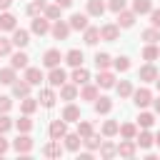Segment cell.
Listing matches in <instances>:
<instances>
[{
  "label": "cell",
  "instance_id": "obj_48",
  "mask_svg": "<svg viewBox=\"0 0 160 160\" xmlns=\"http://www.w3.org/2000/svg\"><path fill=\"white\" fill-rule=\"evenodd\" d=\"M10 128H12V120H10L5 112H0V132H8Z\"/></svg>",
  "mask_w": 160,
  "mask_h": 160
},
{
  "label": "cell",
  "instance_id": "obj_51",
  "mask_svg": "<svg viewBox=\"0 0 160 160\" xmlns=\"http://www.w3.org/2000/svg\"><path fill=\"white\" fill-rule=\"evenodd\" d=\"M10 108H12V100L8 95H0V112H8Z\"/></svg>",
  "mask_w": 160,
  "mask_h": 160
},
{
  "label": "cell",
  "instance_id": "obj_50",
  "mask_svg": "<svg viewBox=\"0 0 160 160\" xmlns=\"http://www.w3.org/2000/svg\"><path fill=\"white\" fill-rule=\"evenodd\" d=\"M10 50H12V40L0 38V55H10Z\"/></svg>",
  "mask_w": 160,
  "mask_h": 160
},
{
  "label": "cell",
  "instance_id": "obj_41",
  "mask_svg": "<svg viewBox=\"0 0 160 160\" xmlns=\"http://www.w3.org/2000/svg\"><path fill=\"white\" fill-rule=\"evenodd\" d=\"M118 128H120V125H118L115 120H105V122H102V135H105V138H112V135H118Z\"/></svg>",
  "mask_w": 160,
  "mask_h": 160
},
{
  "label": "cell",
  "instance_id": "obj_3",
  "mask_svg": "<svg viewBox=\"0 0 160 160\" xmlns=\"http://www.w3.org/2000/svg\"><path fill=\"white\" fill-rule=\"evenodd\" d=\"M12 148H15L20 155H28V152L32 150V138H30L28 132H20L18 140H12Z\"/></svg>",
  "mask_w": 160,
  "mask_h": 160
},
{
  "label": "cell",
  "instance_id": "obj_47",
  "mask_svg": "<svg viewBox=\"0 0 160 160\" xmlns=\"http://www.w3.org/2000/svg\"><path fill=\"white\" fill-rule=\"evenodd\" d=\"M82 142H85V148H88V150H98V148H100V142H102V140H100V138H98V135H90V138H85V140H82Z\"/></svg>",
  "mask_w": 160,
  "mask_h": 160
},
{
  "label": "cell",
  "instance_id": "obj_10",
  "mask_svg": "<svg viewBox=\"0 0 160 160\" xmlns=\"http://www.w3.org/2000/svg\"><path fill=\"white\" fill-rule=\"evenodd\" d=\"M68 25H70V30H85L88 28V15L85 12H72Z\"/></svg>",
  "mask_w": 160,
  "mask_h": 160
},
{
  "label": "cell",
  "instance_id": "obj_57",
  "mask_svg": "<svg viewBox=\"0 0 160 160\" xmlns=\"http://www.w3.org/2000/svg\"><path fill=\"white\" fill-rule=\"evenodd\" d=\"M155 85H158V90H160V75H158V78H155Z\"/></svg>",
  "mask_w": 160,
  "mask_h": 160
},
{
  "label": "cell",
  "instance_id": "obj_14",
  "mask_svg": "<svg viewBox=\"0 0 160 160\" xmlns=\"http://www.w3.org/2000/svg\"><path fill=\"white\" fill-rule=\"evenodd\" d=\"M98 88H115V75L108 72V70H98V80H95Z\"/></svg>",
  "mask_w": 160,
  "mask_h": 160
},
{
  "label": "cell",
  "instance_id": "obj_55",
  "mask_svg": "<svg viewBox=\"0 0 160 160\" xmlns=\"http://www.w3.org/2000/svg\"><path fill=\"white\" fill-rule=\"evenodd\" d=\"M12 5V0H0V10H8Z\"/></svg>",
  "mask_w": 160,
  "mask_h": 160
},
{
  "label": "cell",
  "instance_id": "obj_26",
  "mask_svg": "<svg viewBox=\"0 0 160 160\" xmlns=\"http://www.w3.org/2000/svg\"><path fill=\"white\" fill-rule=\"evenodd\" d=\"M62 120H65V122H78V120H80V108H78V105H68V108L62 110Z\"/></svg>",
  "mask_w": 160,
  "mask_h": 160
},
{
  "label": "cell",
  "instance_id": "obj_9",
  "mask_svg": "<svg viewBox=\"0 0 160 160\" xmlns=\"http://www.w3.org/2000/svg\"><path fill=\"white\" fill-rule=\"evenodd\" d=\"M65 132H68V128H65V120H52L50 122V140H62L65 138Z\"/></svg>",
  "mask_w": 160,
  "mask_h": 160
},
{
  "label": "cell",
  "instance_id": "obj_18",
  "mask_svg": "<svg viewBox=\"0 0 160 160\" xmlns=\"http://www.w3.org/2000/svg\"><path fill=\"white\" fill-rule=\"evenodd\" d=\"M28 60H30V58H28L22 50H18V52H12V58H10V65H12L15 70H25V68H28Z\"/></svg>",
  "mask_w": 160,
  "mask_h": 160
},
{
  "label": "cell",
  "instance_id": "obj_13",
  "mask_svg": "<svg viewBox=\"0 0 160 160\" xmlns=\"http://www.w3.org/2000/svg\"><path fill=\"white\" fill-rule=\"evenodd\" d=\"M28 42H30V32L22 30V28H15V30H12V45H15V48H25Z\"/></svg>",
  "mask_w": 160,
  "mask_h": 160
},
{
  "label": "cell",
  "instance_id": "obj_22",
  "mask_svg": "<svg viewBox=\"0 0 160 160\" xmlns=\"http://www.w3.org/2000/svg\"><path fill=\"white\" fill-rule=\"evenodd\" d=\"M110 110H112V100L98 95V98H95V112H98V115H108Z\"/></svg>",
  "mask_w": 160,
  "mask_h": 160
},
{
  "label": "cell",
  "instance_id": "obj_58",
  "mask_svg": "<svg viewBox=\"0 0 160 160\" xmlns=\"http://www.w3.org/2000/svg\"><path fill=\"white\" fill-rule=\"evenodd\" d=\"M155 142H158V145H160V132H158V135H155Z\"/></svg>",
  "mask_w": 160,
  "mask_h": 160
},
{
  "label": "cell",
  "instance_id": "obj_12",
  "mask_svg": "<svg viewBox=\"0 0 160 160\" xmlns=\"http://www.w3.org/2000/svg\"><path fill=\"white\" fill-rule=\"evenodd\" d=\"M135 18L138 15L132 10H120L118 12V28H132L135 25Z\"/></svg>",
  "mask_w": 160,
  "mask_h": 160
},
{
  "label": "cell",
  "instance_id": "obj_2",
  "mask_svg": "<svg viewBox=\"0 0 160 160\" xmlns=\"http://www.w3.org/2000/svg\"><path fill=\"white\" fill-rule=\"evenodd\" d=\"M132 102H135L138 108H148V105L152 102V92H150L148 88H138V90H132Z\"/></svg>",
  "mask_w": 160,
  "mask_h": 160
},
{
  "label": "cell",
  "instance_id": "obj_54",
  "mask_svg": "<svg viewBox=\"0 0 160 160\" xmlns=\"http://www.w3.org/2000/svg\"><path fill=\"white\" fill-rule=\"evenodd\" d=\"M55 2H58V5H60V8H62V10H65V8H70V5H72V0H55Z\"/></svg>",
  "mask_w": 160,
  "mask_h": 160
},
{
  "label": "cell",
  "instance_id": "obj_11",
  "mask_svg": "<svg viewBox=\"0 0 160 160\" xmlns=\"http://www.w3.org/2000/svg\"><path fill=\"white\" fill-rule=\"evenodd\" d=\"M30 30L35 32V35H45V32H50V20L48 18H32V25H30Z\"/></svg>",
  "mask_w": 160,
  "mask_h": 160
},
{
  "label": "cell",
  "instance_id": "obj_24",
  "mask_svg": "<svg viewBox=\"0 0 160 160\" xmlns=\"http://www.w3.org/2000/svg\"><path fill=\"white\" fill-rule=\"evenodd\" d=\"M25 80L30 85H40L42 82V70L40 68H25Z\"/></svg>",
  "mask_w": 160,
  "mask_h": 160
},
{
  "label": "cell",
  "instance_id": "obj_39",
  "mask_svg": "<svg viewBox=\"0 0 160 160\" xmlns=\"http://www.w3.org/2000/svg\"><path fill=\"white\" fill-rule=\"evenodd\" d=\"M15 128H18V132H30V130H32V120H30V115H22L20 120H15Z\"/></svg>",
  "mask_w": 160,
  "mask_h": 160
},
{
  "label": "cell",
  "instance_id": "obj_17",
  "mask_svg": "<svg viewBox=\"0 0 160 160\" xmlns=\"http://www.w3.org/2000/svg\"><path fill=\"white\" fill-rule=\"evenodd\" d=\"M82 50H78V48H72V50H68V55H65V62L70 65V68H78V65H82Z\"/></svg>",
  "mask_w": 160,
  "mask_h": 160
},
{
  "label": "cell",
  "instance_id": "obj_6",
  "mask_svg": "<svg viewBox=\"0 0 160 160\" xmlns=\"http://www.w3.org/2000/svg\"><path fill=\"white\" fill-rule=\"evenodd\" d=\"M48 82L52 85V88H60L62 82H68V72L58 65V68H50V75H48Z\"/></svg>",
  "mask_w": 160,
  "mask_h": 160
},
{
  "label": "cell",
  "instance_id": "obj_44",
  "mask_svg": "<svg viewBox=\"0 0 160 160\" xmlns=\"http://www.w3.org/2000/svg\"><path fill=\"white\" fill-rule=\"evenodd\" d=\"M78 135H80L82 140H85V138H90V135H92V125H90L88 120H82V122L78 120Z\"/></svg>",
  "mask_w": 160,
  "mask_h": 160
},
{
  "label": "cell",
  "instance_id": "obj_43",
  "mask_svg": "<svg viewBox=\"0 0 160 160\" xmlns=\"http://www.w3.org/2000/svg\"><path fill=\"white\" fill-rule=\"evenodd\" d=\"M42 10H45V0H32L30 8H28V15H30V18H38Z\"/></svg>",
  "mask_w": 160,
  "mask_h": 160
},
{
  "label": "cell",
  "instance_id": "obj_45",
  "mask_svg": "<svg viewBox=\"0 0 160 160\" xmlns=\"http://www.w3.org/2000/svg\"><path fill=\"white\" fill-rule=\"evenodd\" d=\"M112 65H115L118 72H125V70H130V58H125V55H122V58H115Z\"/></svg>",
  "mask_w": 160,
  "mask_h": 160
},
{
  "label": "cell",
  "instance_id": "obj_53",
  "mask_svg": "<svg viewBox=\"0 0 160 160\" xmlns=\"http://www.w3.org/2000/svg\"><path fill=\"white\" fill-rule=\"evenodd\" d=\"M8 148H10V142L5 140V132H0V155H5V152H8Z\"/></svg>",
  "mask_w": 160,
  "mask_h": 160
},
{
  "label": "cell",
  "instance_id": "obj_19",
  "mask_svg": "<svg viewBox=\"0 0 160 160\" xmlns=\"http://www.w3.org/2000/svg\"><path fill=\"white\" fill-rule=\"evenodd\" d=\"M30 88H32V85H30L28 80H15V82H12V95H15V98H25V95H30Z\"/></svg>",
  "mask_w": 160,
  "mask_h": 160
},
{
  "label": "cell",
  "instance_id": "obj_34",
  "mask_svg": "<svg viewBox=\"0 0 160 160\" xmlns=\"http://www.w3.org/2000/svg\"><path fill=\"white\" fill-rule=\"evenodd\" d=\"M118 132H120L122 138H128V140H135V135H138V128H135L132 122H122V125L118 128Z\"/></svg>",
  "mask_w": 160,
  "mask_h": 160
},
{
  "label": "cell",
  "instance_id": "obj_36",
  "mask_svg": "<svg viewBox=\"0 0 160 160\" xmlns=\"http://www.w3.org/2000/svg\"><path fill=\"white\" fill-rule=\"evenodd\" d=\"M42 155H48V158H60V155H62V148L58 145V140H52L50 145L42 148Z\"/></svg>",
  "mask_w": 160,
  "mask_h": 160
},
{
  "label": "cell",
  "instance_id": "obj_37",
  "mask_svg": "<svg viewBox=\"0 0 160 160\" xmlns=\"http://www.w3.org/2000/svg\"><path fill=\"white\" fill-rule=\"evenodd\" d=\"M42 12H45V18H48V20H60V12H62V8L55 2V5H45V10H42Z\"/></svg>",
  "mask_w": 160,
  "mask_h": 160
},
{
  "label": "cell",
  "instance_id": "obj_33",
  "mask_svg": "<svg viewBox=\"0 0 160 160\" xmlns=\"http://www.w3.org/2000/svg\"><path fill=\"white\" fill-rule=\"evenodd\" d=\"M110 65H112V58H110L108 52H98V55H95V68H98V70H108Z\"/></svg>",
  "mask_w": 160,
  "mask_h": 160
},
{
  "label": "cell",
  "instance_id": "obj_38",
  "mask_svg": "<svg viewBox=\"0 0 160 160\" xmlns=\"http://www.w3.org/2000/svg\"><path fill=\"white\" fill-rule=\"evenodd\" d=\"M80 98L82 100H95L98 98V85H82V90H80Z\"/></svg>",
  "mask_w": 160,
  "mask_h": 160
},
{
  "label": "cell",
  "instance_id": "obj_16",
  "mask_svg": "<svg viewBox=\"0 0 160 160\" xmlns=\"http://www.w3.org/2000/svg\"><path fill=\"white\" fill-rule=\"evenodd\" d=\"M70 80H72V82H75V85L80 88V85H85V82L90 80V72H88V70H85L82 65H78V68L72 70V75H70Z\"/></svg>",
  "mask_w": 160,
  "mask_h": 160
},
{
  "label": "cell",
  "instance_id": "obj_28",
  "mask_svg": "<svg viewBox=\"0 0 160 160\" xmlns=\"http://www.w3.org/2000/svg\"><path fill=\"white\" fill-rule=\"evenodd\" d=\"M102 12H105V2H102V0H88V15L100 18Z\"/></svg>",
  "mask_w": 160,
  "mask_h": 160
},
{
  "label": "cell",
  "instance_id": "obj_42",
  "mask_svg": "<svg viewBox=\"0 0 160 160\" xmlns=\"http://www.w3.org/2000/svg\"><path fill=\"white\" fill-rule=\"evenodd\" d=\"M142 40H145V42H158V40H160V28H148V30H142Z\"/></svg>",
  "mask_w": 160,
  "mask_h": 160
},
{
  "label": "cell",
  "instance_id": "obj_7",
  "mask_svg": "<svg viewBox=\"0 0 160 160\" xmlns=\"http://www.w3.org/2000/svg\"><path fill=\"white\" fill-rule=\"evenodd\" d=\"M135 152H138V142L135 140H120V145H118V155L120 158H135Z\"/></svg>",
  "mask_w": 160,
  "mask_h": 160
},
{
  "label": "cell",
  "instance_id": "obj_21",
  "mask_svg": "<svg viewBox=\"0 0 160 160\" xmlns=\"http://www.w3.org/2000/svg\"><path fill=\"white\" fill-rule=\"evenodd\" d=\"M38 105H40V102H38L35 98H30V95H25V98L20 100V110H22V115H32V112L38 110Z\"/></svg>",
  "mask_w": 160,
  "mask_h": 160
},
{
  "label": "cell",
  "instance_id": "obj_31",
  "mask_svg": "<svg viewBox=\"0 0 160 160\" xmlns=\"http://www.w3.org/2000/svg\"><path fill=\"white\" fill-rule=\"evenodd\" d=\"M15 80H18V78H15V68H12V65L0 70V85H12Z\"/></svg>",
  "mask_w": 160,
  "mask_h": 160
},
{
  "label": "cell",
  "instance_id": "obj_8",
  "mask_svg": "<svg viewBox=\"0 0 160 160\" xmlns=\"http://www.w3.org/2000/svg\"><path fill=\"white\" fill-rule=\"evenodd\" d=\"M60 60H65V58H62V55H60V50H55V48L45 50V55H42V65H45V68H58V65H60Z\"/></svg>",
  "mask_w": 160,
  "mask_h": 160
},
{
  "label": "cell",
  "instance_id": "obj_23",
  "mask_svg": "<svg viewBox=\"0 0 160 160\" xmlns=\"http://www.w3.org/2000/svg\"><path fill=\"white\" fill-rule=\"evenodd\" d=\"M158 58H160V48H158L155 42H148V45L142 48V60L152 62V60H158Z\"/></svg>",
  "mask_w": 160,
  "mask_h": 160
},
{
  "label": "cell",
  "instance_id": "obj_56",
  "mask_svg": "<svg viewBox=\"0 0 160 160\" xmlns=\"http://www.w3.org/2000/svg\"><path fill=\"white\" fill-rule=\"evenodd\" d=\"M152 108H155V112L160 115V98H155V100H152Z\"/></svg>",
  "mask_w": 160,
  "mask_h": 160
},
{
  "label": "cell",
  "instance_id": "obj_4",
  "mask_svg": "<svg viewBox=\"0 0 160 160\" xmlns=\"http://www.w3.org/2000/svg\"><path fill=\"white\" fill-rule=\"evenodd\" d=\"M50 32H52L55 40H68V35H70V25H68L65 20H55V25H50Z\"/></svg>",
  "mask_w": 160,
  "mask_h": 160
},
{
  "label": "cell",
  "instance_id": "obj_29",
  "mask_svg": "<svg viewBox=\"0 0 160 160\" xmlns=\"http://www.w3.org/2000/svg\"><path fill=\"white\" fill-rule=\"evenodd\" d=\"M15 20H18V18H15L12 12H2V15H0V30H15V28H18Z\"/></svg>",
  "mask_w": 160,
  "mask_h": 160
},
{
  "label": "cell",
  "instance_id": "obj_32",
  "mask_svg": "<svg viewBox=\"0 0 160 160\" xmlns=\"http://www.w3.org/2000/svg\"><path fill=\"white\" fill-rule=\"evenodd\" d=\"M152 10V2L150 0H132V12L135 15H145Z\"/></svg>",
  "mask_w": 160,
  "mask_h": 160
},
{
  "label": "cell",
  "instance_id": "obj_27",
  "mask_svg": "<svg viewBox=\"0 0 160 160\" xmlns=\"http://www.w3.org/2000/svg\"><path fill=\"white\" fill-rule=\"evenodd\" d=\"M135 142H138L140 148H145V150H148V148H152L155 138H152V135L148 132V128H142V132H140V135H135Z\"/></svg>",
  "mask_w": 160,
  "mask_h": 160
},
{
  "label": "cell",
  "instance_id": "obj_35",
  "mask_svg": "<svg viewBox=\"0 0 160 160\" xmlns=\"http://www.w3.org/2000/svg\"><path fill=\"white\" fill-rule=\"evenodd\" d=\"M115 90H118L120 98H130V95H132V85H130V80H120V82H115Z\"/></svg>",
  "mask_w": 160,
  "mask_h": 160
},
{
  "label": "cell",
  "instance_id": "obj_49",
  "mask_svg": "<svg viewBox=\"0 0 160 160\" xmlns=\"http://www.w3.org/2000/svg\"><path fill=\"white\" fill-rule=\"evenodd\" d=\"M108 8H110L115 15H118L120 10H125V0H110V2H108Z\"/></svg>",
  "mask_w": 160,
  "mask_h": 160
},
{
  "label": "cell",
  "instance_id": "obj_40",
  "mask_svg": "<svg viewBox=\"0 0 160 160\" xmlns=\"http://www.w3.org/2000/svg\"><path fill=\"white\" fill-rule=\"evenodd\" d=\"M112 155H118V145H112V142H100V158H112Z\"/></svg>",
  "mask_w": 160,
  "mask_h": 160
},
{
  "label": "cell",
  "instance_id": "obj_30",
  "mask_svg": "<svg viewBox=\"0 0 160 160\" xmlns=\"http://www.w3.org/2000/svg\"><path fill=\"white\" fill-rule=\"evenodd\" d=\"M55 100H58V98H55V92H52V90H40L38 102H40L42 108H52V105H55Z\"/></svg>",
  "mask_w": 160,
  "mask_h": 160
},
{
  "label": "cell",
  "instance_id": "obj_46",
  "mask_svg": "<svg viewBox=\"0 0 160 160\" xmlns=\"http://www.w3.org/2000/svg\"><path fill=\"white\" fill-rule=\"evenodd\" d=\"M152 122H155L152 112H140V115H138V125H140V128H150Z\"/></svg>",
  "mask_w": 160,
  "mask_h": 160
},
{
  "label": "cell",
  "instance_id": "obj_1",
  "mask_svg": "<svg viewBox=\"0 0 160 160\" xmlns=\"http://www.w3.org/2000/svg\"><path fill=\"white\" fill-rule=\"evenodd\" d=\"M118 38H120V28H118V22H108V25L100 28V40H105V42H115Z\"/></svg>",
  "mask_w": 160,
  "mask_h": 160
},
{
  "label": "cell",
  "instance_id": "obj_20",
  "mask_svg": "<svg viewBox=\"0 0 160 160\" xmlns=\"http://www.w3.org/2000/svg\"><path fill=\"white\" fill-rule=\"evenodd\" d=\"M60 98L62 100H75L78 98V85L75 82H62L60 85Z\"/></svg>",
  "mask_w": 160,
  "mask_h": 160
},
{
  "label": "cell",
  "instance_id": "obj_25",
  "mask_svg": "<svg viewBox=\"0 0 160 160\" xmlns=\"http://www.w3.org/2000/svg\"><path fill=\"white\" fill-rule=\"evenodd\" d=\"M82 32H85V35H82L85 45H95V42L100 40V28H90V25H88V28H85Z\"/></svg>",
  "mask_w": 160,
  "mask_h": 160
},
{
  "label": "cell",
  "instance_id": "obj_15",
  "mask_svg": "<svg viewBox=\"0 0 160 160\" xmlns=\"http://www.w3.org/2000/svg\"><path fill=\"white\" fill-rule=\"evenodd\" d=\"M62 140H65V148H68L70 152H78V150H80V145H82V138H80L78 132H65V138H62Z\"/></svg>",
  "mask_w": 160,
  "mask_h": 160
},
{
  "label": "cell",
  "instance_id": "obj_52",
  "mask_svg": "<svg viewBox=\"0 0 160 160\" xmlns=\"http://www.w3.org/2000/svg\"><path fill=\"white\" fill-rule=\"evenodd\" d=\"M150 22L152 28H160V10H150Z\"/></svg>",
  "mask_w": 160,
  "mask_h": 160
},
{
  "label": "cell",
  "instance_id": "obj_5",
  "mask_svg": "<svg viewBox=\"0 0 160 160\" xmlns=\"http://www.w3.org/2000/svg\"><path fill=\"white\" fill-rule=\"evenodd\" d=\"M155 78H158V68L152 62H148V65H142L138 70V80L140 82H155Z\"/></svg>",
  "mask_w": 160,
  "mask_h": 160
}]
</instances>
